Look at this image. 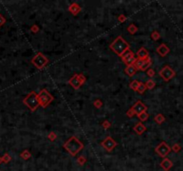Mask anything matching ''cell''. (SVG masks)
<instances>
[{"label":"cell","instance_id":"6da1fadb","mask_svg":"<svg viewBox=\"0 0 183 171\" xmlns=\"http://www.w3.org/2000/svg\"><path fill=\"white\" fill-rule=\"evenodd\" d=\"M64 147L72 156H76L77 153H79L83 149L84 145L79 139H77V137H72L65 142Z\"/></svg>","mask_w":183,"mask_h":171},{"label":"cell","instance_id":"7a4b0ae2","mask_svg":"<svg viewBox=\"0 0 183 171\" xmlns=\"http://www.w3.org/2000/svg\"><path fill=\"white\" fill-rule=\"evenodd\" d=\"M110 48L117 55L122 56L125 51H127L128 49H130V45H129V43H127L122 38V37L119 36V37L110 45Z\"/></svg>","mask_w":183,"mask_h":171},{"label":"cell","instance_id":"3957f363","mask_svg":"<svg viewBox=\"0 0 183 171\" xmlns=\"http://www.w3.org/2000/svg\"><path fill=\"white\" fill-rule=\"evenodd\" d=\"M23 103L29 107V109L31 111H34L38 109V107L39 106V101L38 95L34 91L31 92L24 99H23Z\"/></svg>","mask_w":183,"mask_h":171},{"label":"cell","instance_id":"277c9868","mask_svg":"<svg viewBox=\"0 0 183 171\" xmlns=\"http://www.w3.org/2000/svg\"><path fill=\"white\" fill-rule=\"evenodd\" d=\"M38 97L39 101V105H41V107H43V108H46L47 106H48L54 100L52 95L50 93H48L47 89H42L38 95Z\"/></svg>","mask_w":183,"mask_h":171},{"label":"cell","instance_id":"5b68a950","mask_svg":"<svg viewBox=\"0 0 183 171\" xmlns=\"http://www.w3.org/2000/svg\"><path fill=\"white\" fill-rule=\"evenodd\" d=\"M31 62L33 65L39 70L43 69L47 64L48 63V59L41 53H38L34 56V58L31 60Z\"/></svg>","mask_w":183,"mask_h":171},{"label":"cell","instance_id":"8992f818","mask_svg":"<svg viewBox=\"0 0 183 171\" xmlns=\"http://www.w3.org/2000/svg\"><path fill=\"white\" fill-rule=\"evenodd\" d=\"M156 152L162 158H165V157L170 153V152L172 151L171 147L169 146L165 142H162L160 144L156 147L154 149Z\"/></svg>","mask_w":183,"mask_h":171},{"label":"cell","instance_id":"52a82bcc","mask_svg":"<svg viewBox=\"0 0 183 171\" xmlns=\"http://www.w3.org/2000/svg\"><path fill=\"white\" fill-rule=\"evenodd\" d=\"M159 75L164 78V81H169L175 76V71L170 66H164L159 71Z\"/></svg>","mask_w":183,"mask_h":171},{"label":"cell","instance_id":"ba28073f","mask_svg":"<svg viewBox=\"0 0 183 171\" xmlns=\"http://www.w3.org/2000/svg\"><path fill=\"white\" fill-rule=\"evenodd\" d=\"M122 59L123 61V62L126 64L127 66L129 65H132V64H134L135 61H136V57H135V54H133L130 49H128L127 51H125L123 53V54L121 56Z\"/></svg>","mask_w":183,"mask_h":171},{"label":"cell","instance_id":"9c48e42d","mask_svg":"<svg viewBox=\"0 0 183 171\" xmlns=\"http://www.w3.org/2000/svg\"><path fill=\"white\" fill-rule=\"evenodd\" d=\"M101 145L106 150L107 152H112V150L115 148V146L117 145V142L111 137H108L101 142Z\"/></svg>","mask_w":183,"mask_h":171},{"label":"cell","instance_id":"30bf717a","mask_svg":"<svg viewBox=\"0 0 183 171\" xmlns=\"http://www.w3.org/2000/svg\"><path fill=\"white\" fill-rule=\"evenodd\" d=\"M133 111H134L135 114H137V115H138V114H140L141 112H144L146 111L147 109V107L143 103H141L140 101H138L134 105L132 106V108H131Z\"/></svg>","mask_w":183,"mask_h":171},{"label":"cell","instance_id":"8fae6325","mask_svg":"<svg viewBox=\"0 0 183 171\" xmlns=\"http://www.w3.org/2000/svg\"><path fill=\"white\" fill-rule=\"evenodd\" d=\"M69 84L71 85L74 89H79V88L81 87V85H82L81 82L80 80H79L78 74H75V75L71 78V80H69Z\"/></svg>","mask_w":183,"mask_h":171},{"label":"cell","instance_id":"7c38bea8","mask_svg":"<svg viewBox=\"0 0 183 171\" xmlns=\"http://www.w3.org/2000/svg\"><path fill=\"white\" fill-rule=\"evenodd\" d=\"M161 168H163L165 171H169L173 166V163L171 160H169L168 158H164V160H162V162L160 163Z\"/></svg>","mask_w":183,"mask_h":171},{"label":"cell","instance_id":"4fadbf2b","mask_svg":"<svg viewBox=\"0 0 183 171\" xmlns=\"http://www.w3.org/2000/svg\"><path fill=\"white\" fill-rule=\"evenodd\" d=\"M156 51L161 56L164 57V56H166V54H169V52H170V48H169L165 44H162L156 48Z\"/></svg>","mask_w":183,"mask_h":171},{"label":"cell","instance_id":"5bb4252c","mask_svg":"<svg viewBox=\"0 0 183 171\" xmlns=\"http://www.w3.org/2000/svg\"><path fill=\"white\" fill-rule=\"evenodd\" d=\"M69 12L72 13L73 15H77L81 11V7L80 6V5H78L77 3H73L71 5L69 6L68 8Z\"/></svg>","mask_w":183,"mask_h":171},{"label":"cell","instance_id":"9a60e30c","mask_svg":"<svg viewBox=\"0 0 183 171\" xmlns=\"http://www.w3.org/2000/svg\"><path fill=\"white\" fill-rule=\"evenodd\" d=\"M133 129H134V131H135L138 135H141V134H143V133L146 131V127L141 122H138V123H137V124L135 125L134 127H133Z\"/></svg>","mask_w":183,"mask_h":171},{"label":"cell","instance_id":"2e32d148","mask_svg":"<svg viewBox=\"0 0 183 171\" xmlns=\"http://www.w3.org/2000/svg\"><path fill=\"white\" fill-rule=\"evenodd\" d=\"M137 56L138 57V59H146L149 55H148V52H147V50L145 47H141L137 52Z\"/></svg>","mask_w":183,"mask_h":171},{"label":"cell","instance_id":"e0dca14e","mask_svg":"<svg viewBox=\"0 0 183 171\" xmlns=\"http://www.w3.org/2000/svg\"><path fill=\"white\" fill-rule=\"evenodd\" d=\"M136 71H137V69H136V67L134 65H133V64H132V65L127 66V67H126V69H125L126 74H127L128 76H130V77L134 75L136 73Z\"/></svg>","mask_w":183,"mask_h":171},{"label":"cell","instance_id":"ac0fdd59","mask_svg":"<svg viewBox=\"0 0 183 171\" xmlns=\"http://www.w3.org/2000/svg\"><path fill=\"white\" fill-rule=\"evenodd\" d=\"M151 64H152V61H151V59H150V57L148 56L147 58L145 59V62H144V63H143L142 67L140 68V70H146L147 69H148V68L150 67Z\"/></svg>","mask_w":183,"mask_h":171},{"label":"cell","instance_id":"d6986e66","mask_svg":"<svg viewBox=\"0 0 183 171\" xmlns=\"http://www.w3.org/2000/svg\"><path fill=\"white\" fill-rule=\"evenodd\" d=\"M164 120H165L164 116L163 115V114H161V113L157 114V115H156V117H154V121H156V123H158V124L164 123Z\"/></svg>","mask_w":183,"mask_h":171},{"label":"cell","instance_id":"ffe728a7","mask_svg":"<svg viewBox=\"0 0 183 171\" xmlns=\"http://www.w3.org/2000/svg\"><path fill=\"white\" fill-rule=\"evenodd\" d=\"M20 156H21V158H22V159L27 160H29L31 157V153L29 151H28V150H24V151L20 154Z\"/></svg>","mask_w":183,"mask_h":171},{"label":"cell","instance_id":"44dd1931","mask_svg":"<svg viewBox=\"0 0 183 171\" xmlns=\"http://www.w3.org/2000/svg\"><path fill=\"white\" fill-rule=\"evenodd\" d=\"M146 87L148 88V89H153L154 87V85H156V82H154L153 80H149L146 82Z\"/></svg>","mask_w":183,"mask_h":171},{"label":"cell","instance_id":"7402d4cb","mask_svg":"<svg viewBox=\"0 0 183 171\" xmlns=\"http://www.w3.org/2000/svg\"><path fill=\"white\" fill-rule=\"evenodd\" d=\"M146 85L144 83H139V85L137 88V92L138 94H143V93L146 91Z\"/></svg>","mask_w":183,"mask_h":171},{"label":"cell","instance_id":"603a6c76","mask_svg":"<svg viewBox=\"0 0 183 171\" xmlns=\"http://www.w3.org/2000/svg\"><path fill=\"white\" fill-rule=\"evenodd\" d=\"M138 117L141 121H145V120H146L147 119H148L149 115H148V113H146V111H144V112H141L140 114H138Z\"/></svg>","mask_w":183,"mask_h":171},{"label":"cell","instance_id":"cb8c5ba5","mask_svg":"<svg viewBox=\"0 0 183 171\" xmlns=\"http://www.w3.org/2000/svg\"><path fill=\"white\" fill-rule=\"evenodd\" d=\"M128 31L130 33V34H134V33H136L137 31H138V28H137V26H135L134 24H130L129 27H128Z\"/></svg>","mask_w":183,"mask_h":171},{"label":"cell","instance_id":"d4e9b609","mask_svg":"<svg viewBox=\"0 0 183 171\" xmlns=\"http://www.w3.org/2000/svg\"><path fill=\"white\" fill-rule=\"evenodd\" d=\"M138 85H139V82H138V80H134V81H132V82L130 84V87L132 90L137 91V88H138Z\"/></svg>","mask_w":183,"mask_h":171},{"label":"cell","instance_id":"484cf974","mask_svg":"<svg viewBox=\"0 0 183 171\" xmlns=\"http://www.w3.org/2000/svg\"><path fill=\"white\" fill-rule=\"evenodd\" d=\"M86 161H87V159L84 156H80L79 158L77 159V162H78V164L81 166H83L84 164L86 163Z\"/></svg>","mask_w":183,"mask_h":171},{"label":"cell","instance_id":"4316f807","mask_svg":"<svg viewBox=\"0 0 183 171\" xmlns=\"http://www.w3.org/2000/svg\"><path fill=\"white\" fill-rule=\"evenodd\" d=\"M1 159H2V162L4 163H8L10 160H11V156L8 154V153H5L3 157H1Z\"/></svg>","mask_w":183,"mask_h":171},{"label":"cell","instance_id":"83f0119b","mask_svg":"<svg viewBox=\"0 0 183 171\" xmlns=\"http://www.w3.org/2000/svg\"><path fill=\"white\" fill-rule=\"evenodd\" d=\"M93 104H94V106L96 107V108L100 109L101 107H102V105H103V103H102V101H101L100 99H96V101L93 103Z\"/></svg>","mask_w":183,"mask_h":171},{"label":"cell","instance_id":"f1b7e54d","mask_svg":"<svg viewBox=\"0 0 183 171\" xmlns=\"http://www.w3.org/2000/svg\"><path fill=\"white\" fill-rule=\"evenodd\" d=\"M151 38L154 40H158L160 38V34L157 31H153L152 34H151Z\"/></svg>","mask_w":183,"mask_h":171},{"label":"cell","instance_id":"f546056e","mask_svg":"<svg viewBox=\"0 0 183 171\" xmlns=\"http://www.w3.org/2000/svg\"><path fill=\"white\" fill-rule=\"evenodd\" d=\"M172 151L174 152H180V150L181 149V147H180V144H173L172 145V147L171 148Z\"/></svg>","mask_w":183,"mask_h":171},{"label":"cell","instance_id":"4dcf8cb0","mask_svg":"<svg viewBox=\"0 0 183 171\" xmlns=\"http://www.w3.org/2000/svg\"><path fill=\"white\" fill-rule=\"evenodd\" d=\"M48 139L50 140V141H54V140H55L56 139V135H55V132H50L48 134Z\"/></svg>","mask_w":183,"mask_h":171},{"label":"cell","instance_id":"1f68e13d","mask_svg":"<svg viewBox=\"0 0 183 171\" xmlns=\"http://www.w3.org/2000/svg\"><path fill=\"white\" fill-rule=\"evenodd\" d=\"M102 126H103V127L104 128V129H108V128L111 127V123L109 122L108 120H104L103 122V124H102Z\"/></svg>","mask_w":183,"mask_h":171},{"label":"cell","instance_id":"d6a6232c","mask_svg":"<svg viewBox=\"0 0 183 171\" xmlns=\"http://www.w3.org/2000/svg\"><path fill=\"white\" fill-rule=\"evenodd\" d=\"M146 74H147V76H148V77L153 78L154 76V74H156V71H154L153 69H149L148 70L146 71Z\"/></svg>","mask_w":183,"mask_h":171},{"label":"cell","instance_id":"836d02e7","mask_svg":"<svg viewBox=\"0 0 183 171\" xmlns=\"http://www.w3.org/2000/svg\"><path fill=\"white\" fill-rule=\"evenodd\" d=\"M126 114H127V116H128V117L132 118L133 116L135 115V112H134V111H133L132 109H130L127 112H126Z\"/></svg>","mask_w":183,"mask_h":171},{"label":"cell","instance_id":"e575fe53","mask_svg":"<svg viewBox=\"0 0 183 171\" xmlns=\"http://www.w3.org/2000/svg\"><path fill=\"white\" fill-rule=\"evenodd\" d=\"M78 77H79V80H80V81L81 82V84H84V83H85V81H86V78H85V76H84L83 74H79V75H78Z\"/></svg>","mask_w":183,"mask_h":171},{"label":"cell","instance_id":"d590c367","mask_svg":"<svg viewBox=\"0 0 183 171\" xmlns=\"http://www.w3.org/2000/svg\"><path fill=\"white\" fill-rule=\"evenodd\" d=\"M5 21H6L5 18L2 15V14H0V27L3 26L5 23Z\"/></svg>","mask_w":183,"mask_h":171},{"label":"cell","instance_id":"8d00e7d4","mask_svg":"<svg viewBox=\"0 0 183 171\" xmlns=\"http://www.w3.org/2000/svg\"><path fill=\"white\" fill-rule=\"evenodd\" d=\"M118 21H120V23H124V21H126V16L124 15V14H121V15L118 17Z\"/></svg>","mask_w":183,"mask_h":171},{"label":"cell","instance_id":"74e56055","mask_svg":"<svg viewBox=\"0 0 183 171\" xmlns=\"http://www.w3.org/2000/svg\"><path fill=\"white\" fill-rule=\"evenodd\" d=\"M31 30L32 32H34V33H37V32H39V27H38L37 25H33V26L31 27Z\"/></svg>","mask_w":183,"mask_h":171},{"label":"cell","instance_id":"f35d334b","mask_svg":"<svg viewBox=\"0 0 183 171\" xmlns=\"http://www.w3.org/2000/svg\"><path fill=\"white\" fill-rule=\"evenodd\" d=\"M2 163V159H1V157H0V164Z\"/></svg>","mask_w":183,"mask_h":171}]
</instances>
